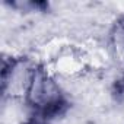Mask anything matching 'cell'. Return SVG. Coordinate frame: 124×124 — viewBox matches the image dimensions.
Listing matches in <instances>:
<instances>
[{
    "mask_svg": "<svg viewBox=\"0 0 124 124\" xmlns=\"http://www.w3.org/2000/svg\"><path fill=\"white\" fill-rule=\"evenodd\" d=\"M21 102L29 115L50 123L64 118L73 108L67 91L41 61H37L31 72Z\"/></svg>",
    "mask_w": 124,
    "mask_h": 124,
    "instance_id": "cell-1",
    "label": "cell"
},
{
    "mask_svg": "<svg viewBox=\"0 0 124 124\" xmlns=\"http://www.w3.org/2000/svg\"><path fill=\"white\" fill-rule=\"evenodd\" d=\"M35 63L28 55H3L0 69L3 101H22Z\"/></svg>",
    "mask_w": 124,
    "mask_h": 124,
    "instance_id": "cell-2",
    "label": "cell"
},
{
    "mask_svg": "<svg viewBox=\"0 0 124 124\" xmlns=\"http://www.w3.org/2000/svg\"><path fill=\"white\" fill-rule=\"evenodd\" d=\"M107 48L112 60L124 67V12L118 13L109 23L107 37H105Z\"/></svg>",
    "mask_w": 124,
    "mask_h": 124,
    "instance_id": "cell-3",
    "label": "cell"
},
{
    "mask_svg": "<svg viewBox=\"0 0 124 124\" xmlns=\"http://www.w3.org/2000/svg\"><path fill=\"white\" fill-rule=\"evenodd\" d=\"M3 5L15 12L25 15H47L51 12V3L47 0H6Z\"/></svg>",
    "mask_w": 124,
    "mask_h": 124,
    "instance_id": "cell-4",
    "label": "cell"
},
{
    "mask_svg": "<svg viewBox=\"0 0 124 124\" xmlns=\"http://www.w3.org/2000/svg\"><path fill=\"white\" fill-rule=\"evenodd\" d=\"M109 95L117 104H124V67L112 79L109 85Z\"/></svg>",
    "mask_w": 124,
    "mask_h": 124,
    "instance_id": "cell-5",
    "label": "cell"
},
{
    "mask_svg": "<svg viewBox=\"0 0 124 124\" xmlns=\"http://www.w3.org/2000/svg\"><path fill=\"white\" fill-rule=\"evenodd\" d=\"M21 124H53L50 121H45L42 118H38V117H32V115H28V118H25Z\"/></svg>",
    "mask_w": 124,
    "mask_h": 124,
    "instance_id": "cell-6",
    "label": "cell"
}]
</instances>
